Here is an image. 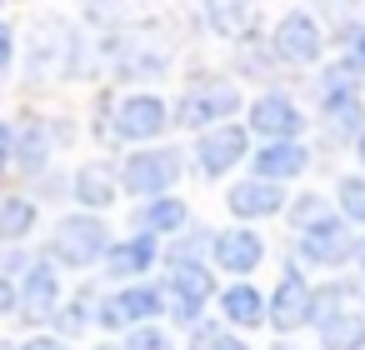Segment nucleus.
I'll list each match as a JSON object with an SVG mask.
<instances>
[{
  "label": "nucleus",
  "mask_w": 365,
  "mask_h": 350,
  "mask_svg": "<svg viewBox=\"0 0 365 350\" xmlns=\"http://www.w3.org/2000/svg\"><path fill=\"white\" fill-rule=\"evenodd\" d=\"M106 275L115 280V285H130V280H145L155 265H160V240L155 235H145V230H130L125 240H110V250H106Z\"/></svg>",
  "instance_id": "2eb2a0df"
},
{
  "label": "nucleus",
  "mask_w": 365,
  "mask_h": 350,
  "mask_svg": "<svg viewBox=\"0 0 365 350\" xmlns=\"http://www.w3.org/2000/svg\"><path fill=\"white\" fill-rule=\"evenodd\" d=\"M335 210L350 220V225H365V175L355 170V175H340V185H335Z\"/></svg>",
  "instance_id": "c756f323"
},
{
  "label": "nucleus",
  "mask_w": 365,
  "mask_h": 350,
  "mask_svg": "<svg viewBox=\"0 0 365 350\" xmlns=\"http://www.w3.org/2000/svg\"><path fill=\"white\" fill-rule=\"evenodd\" d=\"M96 300L101 295H76V300H66V305H56V335L66 340V335H81L86 325H96Z\"/></svg>",
  "instance_id": "c85d7f7f"
},
{
  "label": "nucleus",
  "mask_w": 365,
  "mask_h": 350,
  "mask_svg": "<svg viewBox=\"0 0 365 350\" xmlns=\"http://www.w3.org/2000/svg\"><path fill=\"white\" fill-rule=\"evenodd\" d=\"M170 71V56L165 51H155V46H120V61H115V76H125V81H155V76H165Z\"/></svg>",
  "instance_id": "a878e982"
},
{
  "label": "nucleus",
  "mask_w": 365,
  "mask_h": 350,
  "mask_svg": "<svg viewBox=\"0 0 365 350\" xmlns=\"http://www.w3.org/2000/svg\"><path fill=\"white\" fill-rule=\"evenodd\" d=\"M21 350H71L61 335H31V340H21Z\"/></svg>",
  "instance_id": "58836bf2"
},
{
  "label": "nucleus",
  "mask_w": 365,
  "mask_h": 350,
  "mask_svg": "<svg viewBox=\"0 0 365 350\" xmlns=\"http://www.w3.org/2000/svg\"><path fill=\"white\" fill-rule=\"evenodd\" d=\"M215 305H220V320L230 325V330H260L265 325V295L250 285V280H230L220 295H215Z\"/></svg>",
  "instance_id": "aec40b11"
},
{
  "label": "nucleus",
  "mask_w": 365,
  "mask_h": 350,
  "mask_svg": "<svg viewBox=\"0 0 365 350\" xmlns=\"http://www.w3.org/2000/svg\"><path fill=\"white\" fill-rule=\"evenodd\" d=\"M360 71L345 61V56H335V61H325L320 66V91H360Z\"/></svg>",
  "instance_id": "2f4dec72"
},
{
  "label": "nucleus",
  "mask_w": 365,
  "mask_h": 350,
  "mask_svg": "<svg viewBox=\"0 0 365 350\" xmlns=\"http://www.w3.org/2000/svg\"><path fill=\"white\" fill-rule=\"evenodd\" d=\"M11 165H16V125L0 120V170H11Z\"/></svg>",
  "instance_id": "e433bc0d"
},
{
  "label": "nucleus",
  "mask_w": 365,
  "mask_h": 350,
  "mask_svg": "<svg viewBox=\"0 0 365 350\" xmlns=\"http://www.w3.org/2000/svg\"><path fill=\"white\" fill-rule=\"evenodd\" d=\"M165 315V290L155 280H130V285H115L110 295L96 300V325L101 330H130V325H150Z\"/></svg>",
  "instance_id": "423d86ee"
},
{
  "label": "nucleus",
  "mask_w": 365,
  "mask_h": 350,
  "mask_svg": "<svg viewBox=\"0 0 365 350\" xmlns=\"http://www.w3.org/2000/svg\"><path fill=\"white\" fill-rule=\"evenodd\" d=\"M240 105H245V101H240V86H230V81H220V76H205V81H195V86L175 101L170 120L200 135V130H210V125L235 120Z\"/></svg>",
  "instance_id": "20e7f679"
},
{
  "label": "nucleus",
  "mask_w": 365,
  "mask_h": 350,
  "mask_svg": "<svg viewBox=\"0 0 365 350\" xmlns=\"http://www.w3.org/2000/svg\"><path fill=\"white\" fill-rule=\"evenodd\" d=\"M120 190L135 195V200H150V195H170L185 175V155L175 145H135L125 160H120Z\"/></svg>",
  "instance_id": "f03ea898"
},
{
  "label": "nucleus",
  "mask_w": 365,
  "mask_h": 350,
  "mask_svg": "<svg viewBox=\"0 0 365 350\" xmlns=\"http://www.w3.org/2000/svg\"><path fill=\"white\" fill-rule=\"evenodd\" d=\"M16 51H21L16 26H11V21H0V81H6V76L16 71Z\"/></svg>",
  "instance_id": "72a5a7b5"
},
{
  "label": "nucleus",
  "mask_w": 365,
  "mask_h": 350,
  "mask_svg": "<svg viewBox=\"0 0 365 350\" xmlns=\"http://www.w3.org/2000/svg\"><path fill=\"white\" fill-rule=\"evenodd\" d=\"M106 250H110V225L96 210L61 215L56 230H51V245H46V255L56 265H66V270H91V265L106 260Z\"/></svg>",
  "instance_id": "f257e3e1"
},
{
  "label": "nucleus",
  "mask_w": 365,
  "mask_h": 350,
  "mask_svg": "<svg viewBox=\"0 0 365 350\" xmlns=\"http://www.w3.org/2000/svg\"><path fill=\"white\" fill-rule=\"evenodd\" d=\"M31 265V255L21 250V245H6L0 250V275H11V280H21V270Z\"/></svg>",
  "instance_id": "c9c22d12"
},
{
  "label": "nucleus",
  "mask_w": 365,
  "mask_h": 350,
  "mask_svg": "<svg viewBox=\"0 0 365 350\" xmlns=\"http://www.w3.org/2000/svg\"><path fill=\"white\" fill-rule=\"evenodd\" d=\"M71 200L81 205V210H110L115 200H120V175L106 165V160H86L76 175H71Z\"/></svg>",
  "instance_id": "f3484780"
},
{
  "label": "nucleus",
  "mask_w": 365,
  "mask_h": 350,
  "mask_svg": "<svg viewBox=\"0 0 365 350\" xmlns=\"http://www.w3.org/2000/svg\"><path fill=\"white\" fill-rule=\"evenodd\" d=\"M200 21L220 41H240L250 31V0H200Z\"/></svg>",
  "instance_id": "5701e85b"
},
{
  "label": "nucleus",
  "mask_w": 365,
  "mask_h": 350,
  "mask_svg": "<svg viewBox=\"0 0 365 350\" xmlns=\"http://www.w3.org/2000/svg\"><path fill=\"white\" fill-rule=\"evenodd\" d=\"M170 125H175V120H170V101L155 96V91H130V96H120L115 110H110V135L125 140V145H150V140H160Z\"/></svg>",
  "instance_id": "0eeeda50"
},
{
  "label": "nucleus",
  "mask_w": 365,
  "mask_h": 350,
  "mask_svg": "<svg viewBox=\"0 0 365 350\" xmlns=\"http://www.w3.org/2000/svg\"><path fill=\"white\" fill-rule=\"evenodd\" d=\"M310 295H315V285L305 280V265L300 260H285L275 290L265 295V325H275L280 335L305 330L310 325Z\"/></svg>",
  "instance_id": "1a4fd4ad"
},
{
  "label": "nucleus",
  "mask_w": 365,
  "mask_h": 350,
  "mask_svg": "<svg viewBox=\"0 0 365 350\" xmlns=\"http://www.w3.org/2000/svg\"><path fill=\"white\" fill-rule=\"evenodd\" d=\"M350 295H355V285H350V280H320V285H315V295H310V325H320V320L340 315V310L350 305Z\"/></svg>",
  "instance_id": "bb28decb"
},
{
  "label": "nucleus",
  "mask_w": 365,
  "mask_h": 350,
  "mask_svg": "<svg viewBox=\"0 0 365 350\" xmlns=\"http://www.w3.org/2000/svg\"><path fill=\"white\" fill-rule=\"evenodd\" d=\"M355 160H360V175H365V130L355 135Z\"/></svg>",
  "instance_id": "ea45409f"
},
{
  "label": "nucleus",
  "mask_w": 365,
  "mask_h": 350,
  "mask_svg": "<svg viewBox=\"0 0 365 350\" xmlns=\"http://www.w3.org/2000/svg\"><path fill=\"white\" fill-rule=\"evenodd\" d=\"M250 150H255L250 145V130L235 125V120H225V125H210V130L195 135L190 160H195V175L200 180H225L230 170H240L250 160Z\"/></svg>",
  "instance_id": "6e6552de"
},
{
  "label": "nucleus",
  "mask_w": 365,
  "mask_h": 350,
  "mask_svg": "<svg viewBox=\"0 0 365 350\" xmlns=\"http://www.w3.org/2000/svg\"><path fill=\"white\" fill-rule=\"evenodd\" d=\"M355 225L340 215V210H325L320 220H310L300 235H295V260L310 265V270H345L355 265Z\"/></svg>",
  "instance_id": "7ed1b4c3"
},
{
  "label": "nucleus",
  "mask_w": 365,
  "mask_h": 350,
  "mask_svg": "<svg viewBox=\"0 0 365 350\" xmlns=\"http://www.w3.org/2000/svg\"><path fill=\"white\" fill-rule=\"evenodd\" d=\"M185 350H250V345L225 320H200V325H190V345Z\"/></svg>",
  "instance_id": "cd10ccee"
},
{
  "label": "nucleus",
  "mask_w": 365,
  "mask_h": 350,
  "mask_svg": "<svg viewBox=\"0 0 365 350\" xmlns=\"http://www.w3.org/2000/svg\"><path fill=\"white\" fill-rule=\"evenodd\" d=\"M320 120H325L330 135L355 140L365 130V101H360V91H320Z\"/></svg>",
  "instance_id": "412c9836"
},
{
  "label": "nucleus",
  "mask_w": 365,
  "mask_h": 350,
  "mask_svg": "<svg viewBox=\"0 0 365 350\" xmlns=\"http://www.w3.org/2000/svg\"><path fill=\"white\" fill-rule=\"evenodd\" d=\"M260 260H265V240H260L250 225H225V230H215V240H210V265H215V270L245 280V275L260 270Z\"/></svg>",
  "instance_id": "4468645a"
},
{
  "label": "nucleus",
  "mask_w": 365,
  "mask_h": 350,
  "mask_svg": "<svg viewBox=\"0 0 365 350\" xmlns=\"http://www.w3.org/2000/svg\"><path fill=\"white\" fill-rule=\"evenodd\" d=\"M325 210H330V205H325V195H315V190H305V195H295V200L285 205V215H290V225H295V230H305V225H310V220H320Z\"/></svg>",
  "instance_id": "473e14b6"
},
{
  "label": "nucleus",
  "mask_w": 365,
  "mask_h": 350,
  "mask_svg": "<svg viewBox=\"0 0 365 350\" xmlns=\"http://www.w3.org/2000/svg\"><path fill=\"white\" fill-rule=\"evenodd\" d=\"M210 240H215V230L185 225L180 235H170V245H160V265H205L210 260Z\"/></svg>",
  "instance_id": "393cba45"
},
{
  "label": "nucleus",
  "mask_w": 365,
  "mask_h": 350,
  "mask_svg": "<svg viewBox=\"0 0 365 350\" xmlns=\"http://www.w3.org/2000/svg\"><path fill=\"white\" fill-rule=\"evenodd\" d=\"M270 56L285 66H315L325 56V26L310 11H285L270 31Z\"/></svg>",
  "instance_id": "9d476101"
},
{
  "label": "nucleus",
  "mask_w": 365,
  "mask_h": 350,
  "mask_svg": "<svg viewBox=\"0 0 365 350\" xmlns=\"http://www.w3.org/2000/svg\"><path fill=\"white\" fill-rule=\"evenodd\" d=\"M41 225V205L31 195H0V245H26Z\"/></svg>",
  "instance_id": "4be33fe9"
},
{
  "label": "nucleus",
  "mask_w": 365,
  "mask_h": 350,
  "mask_svg": "<svg viewBox=\"0 0 365 350\" xmlns=\"http://www.w3.org/2000/svg\"><path fill=\"white\" fill-rule=\"evenodd\" d=\"M120 350H175V340L160 320H150V325H130L120 335Z\"/></svg>",
  "instance_id": "7c9ffc66"
},
{
  "label": "nucleus",
  "mask_w": 365,
  "mask_h": 350,
  "mask_svg": "<svg viewBox=\"0 0 365 350\" xmlns=\"http://www.w3.org/2000/svg\"><path fill=\"white\" fill-rule=\"evenodd\" d=\"M285 205H290V195H285V185H280V180L245 175V180H235V185L225 190V210H230L240 225L275 220V215H285Z\"/></svg>",
  "instance_id": "f8f14e48"
},
{
  "label": "nucleus",
  "mask_w": 365,
  "mask_h": 350,
  "mask_svg": "<svg viewBox=\"0 0 365 350\" xmlns=\"http://www.w3.org/2000/svg\"><path fill=\"white\" fill-rule=\"evenodd\" d=\"M135 230H145V235H155V240H170V235H180L185 225H190V205L170 190V195H150V200H140L135 205V220H130Z\"/></svg>",
  "instance_id": "a211bd4d"
},
{
  "label": "nucleus",
  "mask_w": 365,
  "mask_h": 350,
  "mask_svg": "<svg viewBox=\"0 0 365 350\" xmlns=\"http://www.w3.org/2000/svg\"><path fill=\"white\" fill-rule=\"evenodd\" d=\"M305 170H310L305 140H260V145L250 150V175H260V180L290 185V180H300Z\"/></svg>",
  "instance_id": "dca6fc26"
},
{
  "label": "nucleus",
  "mask_w": 365,
  "mask_h": 350,
  "mask_svg": "<svg viewBox=\"0 0 365 350\" xmlns=\"http://www.w3.org/2000/svg\"><path fill=\"white\" fill-rule=\"evenodd\" d=\"M56 155V125L51 120H21L16 125V170L21 175H46Z\"/></svg>",
  "instance_id": "6ab92c4d"
},
{
  "label": "nucleus",
  "mask_w": 365,
  "mask_h": 350,
  "mask_svg": "<svg viewBox=\"0 0 365 350\" xmlns=\"http://www.w3.org/2000/svg\"><path fill=\"white\" fill-rule=\"evenodd\" d=\"M160 290H165V315L190 330V325L205 320V305L220 295L215 290V265H165Z\"/></svg>",
  "instance_id": "39448f33"
},
{
  "label": "nucleus",
  "mask_w": 365,
  "mask_h": 350,
  "mask_svg": "<svg viewBox=\"0 0 365 350\" xmlns=\"http://www.w3.org/2000/svg\"><path fill=\"white\" fill-rule=\"evenodd\" d=\"M340 56L365 76V26H350V31H345V51H340Z\"/></svg>",
  "instance_id": "f704fd0d"
},
{
  "label": "nucleus",
  "mask_w": 365,
  "mask_h": 350,
  "mask_svg": "<svg viewBox=\"0 0 365 350\" xmlns=\"http://www.w3.org/2000/svg\"><path fill=\"white\" fill-rule=\"evenodd\" d=\"M91 350H120V345H91Z\"/></svg>",
  "instance_id": "79ce46f5"
},
{
  "label": "nucleus",
  "mask_w": 365,
  "mask_h": 350,
  "mask_svg": "<svg viewBox=\"0 0 365 350\" xmlns=\"http://www.w3.org/2000/svg\"><path fill=\"white\" fill-rule=\"evenodd\" d=\"M360 300H365V295H360Z\"/></svg>",
  "instance_id": "37998d69"
},
{
  "label": "nucleus",
  "mask_w": 365,
  "mask_h": 350,
  "mask_svg": "<svg viewBox=\"0 0 365 350\" xmlns=\"http://www.w3.org/2000/svg\"><path fill=\"white\" fill-rule=\"evenodd\" d=\"M11 310H21V290L11 275H0V315H11Z\"/></svg>",
  "instance_id": "4c0bfd02"
},
{
  "label": "nucleus",
  "mask_w": 365,
  "mask_h": 350,
  "mask_svg": "<svg viewBox=\"0 0 365 350\" xmlns=\"http://www.w3.org/2000/svg\"><path fill=\"white\" fill-rule=\"evenodd\" d=\"M355 265H360V270H365V235H360V240H355Z\"/></svg>",
  "instance_id": "a19ab883"
},
{
  "label": "nucleus",
  "mask_w": 365,
  "mask_h": 350,
  "mask_svg": "<svg viewBox=\"0 0 365 350\" xmlns=\"http://www.w3.org/2000/svg\"><path fill=\"white\" fill-rule=\"evenodd\" d=\"M16 290H21V315H26L31 325L51 320L56 305H61V265H56L51 255H31V265L21 270Z\"/></svg>",
  "instance_id": "ddd939ff"
},
{
  "label": "nucleus",
  "mask_w": 365,
  "mask_h": 350,
  "mask_svg": "<svg viewBox=\"0 0 365 350\" xmlns=\"http://www.w3.org/2000/svg\"><path fill=\"white\" fill-rule=\"evenodd\" d=\"M315 330H320V350H365V310H355V305L320 320Z\"/></svg>",
  "instance_id": "b1692460"
},
{
  "label": "nucleus",
  "mask_w": 365,
  "mask_h": 350,
  "mask_svg": "<svg viewBox=\"0 0 365 350\" xmlns=\"http://www.w3.org/2000/svg\"><path fill=\"white\" fill-rule=\"evenodd\" d=\"M245 130L260 135V140H300V135H305V110H300L295 96H285V91H265V96L250 101V110H245Z\"/></svg>",
  "instance_id": "9b49d317"
}]
</instances>
